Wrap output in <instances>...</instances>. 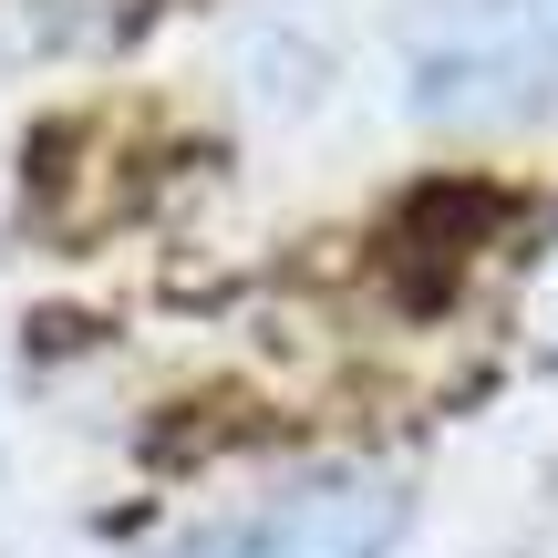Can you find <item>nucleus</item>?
<instances>
[{
  "instance_id": "7ed1b4c3",
  "label": "nucleus",
  "mask_w": 558,
  "mask_h": 558,
  "mask_svg": "<svg viewBox=\"0 0 558 558\" xmlns=\"http://www.w3.org/2000/svg\"><path fill=\"white\" fill-rule=\"evenodd\" d=\"M527 320H538V341H558V259L538 269V300H527Z\"/></svg>"
},
{
  "instance_id": "f03ea898",
  "label": "nucleus",
  "mask_w": 558,
  "mask_h": 558,
  "mask_svg": "<svg viewBox=\"0 0 558 558\" xmlns=\"http://www.w3.org/2000/svg\"><path fill=\"white\" fill-rule=\"evenodd\" d=\"M393 538H403V486L373 465H331V476H300L239 507V518H207L166 558H393Z\"/></svg>"
},
{
  "instance_id": "f257e3e1",
  "label": "nucleus",
  "mask_w": 558,
  "mask_h": 558,
  "mask_svg": "<svg viewBox=\"0 0 558 558\" xmlns=\"http://www.w3.org/2000/svg\"><path fill=\"white\" fill-rule=\"evenodd\" d=\"M558 94V0H456L414 41V104L435 124H518Z\"/></svg>"
}]
</instances>
